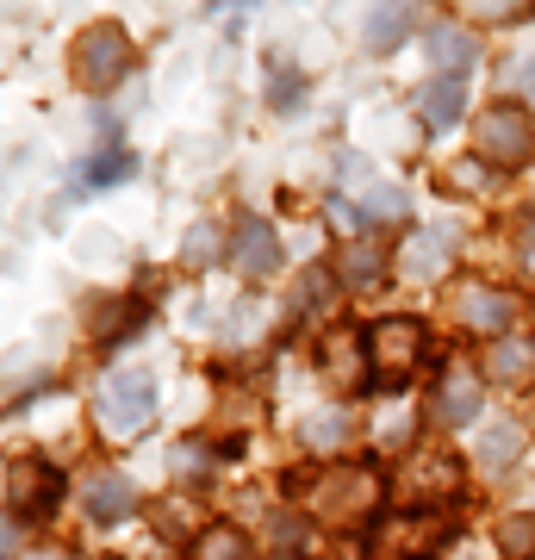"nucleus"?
Masks as SVG:
<instances>
[{
	"mask_svg": "<svg viewBox=\"0 0 535 560\" xmlns=\"http://www.w3.org/2000/svg\"><path fill=\"white\" fill-rule=\"evenodd\" d=\"M287 492H293V511L317 523V529H342V536H368L393 499H386V474H380L374 455H349V460H305L287 474Z\"/></svg>",
	"mask_w": 535,
	"mask_h": 560,
	"instance_id": "nucleus-1",
	"label": "nucleus"
},
{
	"mask_svg": "<svg viewBox=\"0 0 535 560\" xmlns=\"http://www.w3.org/2000/svg\"><path fill=\"white\" fill-rule=\"evenodd\" d=\"M162 418V386L150 368L138 361H113L94 386H88V423H94V436L106 448H131L156 430Z\"/></svg>",
	"mask_w": 535,
	"mask_h": 560,
	"instance_id": "nucleus-2",
	"label": "nucleus"
},
{
	"mask_svg": "<svg viewBox=\"0 0 535 560\" xmlns=\"http://www.w3.org/2000/svg\"><path fill=\"white\" fill-rule=\"evenodd\" d=\"M449 342H437L423 312H380L368 324V361H374V399H411L423 368H437Z\"/></svg>",
	"mask_w": 535,
	"mask_h": 560,
	"instance_id": "nucleus-3",
	"label": "nucleus"
},
{
	"mask_svg": "<svg viewBox=\"0 0 535 560\" xmlns=\"http://www.w3.org/2000/svg\"><path fill=\"white\" fill-rule=\"evenodd\" d=\"M467 480H474V467L461 448L449 442H417L405 455L386 467V499L398 511H442V517H455L461 499H467Z\"/></svg>",
	"mask_w": 535,
	"mask_h": 560,
	"instance_id": "nucleus-4",
	"label": "nucleus"
},
{
	"mask_svg": "<svg viewBox=\"0 0 535 560\" xmlns=\"http://www.w3.org/2000/svg\"><path fill=\"white\" fill-rule=\"evenodd\" d=\"M312 374L324 386V399L356 405L374 399V361H368V324L324 318L312 330Z\"/></svg>",
	"mask_w": 535,
	"mask_h": 560,
	"instance_id": "nucleus-5",
	"label": "nucleus"
},
{
	"mask_svg": "<svg viewBox=\"0 0 535 560\" xmlns=\"http://www.w3.org/2000/svg\"><path fill=\"white\" fill-rule=\"evenodd\" d=\"M131 69H138V44H131V32H125L119 20H88L69 38V81H75L88 101H106V94H119L125 81H131Z\"/></svg>",
	"mask_w": 535,
	"mask_h": 560,
	"instance_id": "nucleus-6",
	"label": "nucleus"
},
{
	"mask_svg": "<svg viewBox=\"0 0 535 560\" xmlns=\"http://www.w3.org/2000/svg\"><path fill=\"white\" fill-rule=\"evenodd\" d=\"M423 418L442 436H461V430H479L486 423V374H479L474 355H461V349H442L437 355L430 393H423Z\"/></svg>",
	"mask_w": 535,
	"mask_h": 560,
	"instance_id": "nucleus-7",
	"label": "nucleus"
},
{
	"mask_svg": "<svg viewBox=\"0 0 535 560\" xmlns=\"http://www.w3.org/2000/svg\"><path fill=\"white\" fill-rule=\"evenodd\" d=\"M467 150H474L498 180L523 175L535 162V113L523 101H511V94H492V101L474 113V143H467Z\"/></svg>",
	"mask_w": 535,
	"mask_h": 560,
	"instance_id": "nucleus-8",
	"label": "nucleus"
},
{
	"mask_svg": "<svg viewBox=\"0 0 535 560\" xmlns=\"http://www.w3.org/2000/svg\"><path fill=\"white\" fill-rule=\"evenodd\" d=\"M516 318H523V293L511 280H492V275H455L449 280V324L461 337L474 342H498L511 337Z\"/></svg>",
	"mask_w": 535,
	"mask_h": 560,
	"instance_id": "nucleus-9",
	"label": "nucleus"
},
{
	"mask_svg": "<svg viewBox=\"0 0 535 560\" xmlns=\"http://www.w3.org/2000/svg\"><path fill=\"white\" fill-rule=\"evenodd\" d=\"M62 499H75V480H69L62 455H50V448H25V460L20 455L7 460V517L44 523V517H57L62 511Z\"/></svg>",
	"mask_w": 535,
	"mask_h": 560,
	"instance_id": "nucleus-10",
	"label": "nucleus"
},
{
	"mask_svg": "<svg viewBox=\"0 0 535 560\" xmlns=\"http://www.w3.org/2000/svg\"><path fill=\"white\" fill-rule=\"evenodd\" d=\"M461 268V224H411L393 243V280L405 287H442Z\"/></svg>",
	"mask_w": 535,
	"mask_h": 560,
	"instance_id": "nucleus-11",
	"label": "nucleus"
},
{
	"mask_svg": "<svg viewBox=\"0 0 535 560\" xmlns=\"http://www.w3.org/2000/svg\"><path fill=\"white\" fill-rule=\"evenodd\" d=\"M231 275L249 280V287H268V280L287 275V237L268 212H237L231 219Z\"/></svg>",
	"mask_w": 535,
	"mask_h": 560,
	"instance_id": "nucleus-12",
	"label": "nucleus"
},
{
	"mask_svg": "<svg viewBox=\"0 0 535 560\" xmlns=\"http://www.w3.org/2000/svg\"><path fill=\"white\" fill-rule=\"evenodd\" d=\"M75 511L94 529H125V523L143 517V492L125 467H88L75 480Z\"/></svg>",
	"mask_w": 535,
	"mask_h": 560,
	"instance_id": "nucleus-13",
	"label": "nucleus"
},
{
	"mask_svg": "<svg viewBox=\"0 0 535 560\" xmlns=\"http://www.w3.org/2000/svg\"><path fill=\"white\" fill-rule=\"evenodd\" d=\"M231 460H243V436H181L168 448V480L181 492H212Z\"/></svg>",
	"mask_w": 535,
	"mask_h": 560,
	"instance_id": "nucleus-14",
	"label": "nucleus"
},
{
	"mask_svg": "<svg viewBox=\"0 0 535 560\" xmlns=\"http://www.w3.org/2000/svg\"><path fill=\"white\" fill-rule=\"evenodd\" d=\"M523 448H530V423H523V411H498V418H486L474 430L467 467H474L479 480H504L516 460H523Z\"/></svg>",
	"mask_w": 535,
	"mask_h": 560,
	"instance_id": "nucleus-15",
	"label": "nucleus"
},
{
	"mask_svg": "<svg viewBox=\"0 0 535 560\" xmlns=\"http://www.w3.org/2000/svg\"><path fill=\"white\" fill-rule=\"evenodd\" d=\"M423 62L442 81H467L486 62V44H479V32L467 20H430L423 25Z\"/></svg>",
	"mask_w": 535,
	"mask_h": 560,
	"instance_id": "nucleus-16",
	"label": "nucleus"
},
{
	"mask_svg": "<svg viewBox=\"0 0 535 560\" xmlns=\"http://www.w3.org/2000/svg\"><path fill=\"white\" fill-rule=\"evenodd\" d=\"M293 442L305 448V460H349V448H356V405L317 399L293 423Z\"/></svg>",
	"mask_w": 535,
	"mask_h": 560,
	"instance_id": "nucleus-17",
	"label": "nucleus"
},
{
	"mask_svg": "<svg viewBox=\"0 0 535 560\" xmlns=\"http://www.w3.org/2000/svg\"><path fill=\"white\" fill-rule=\"evenodd\" d=\"M143 324H150V300L143 293H100L88 305V342H94L100 355H119Z\"/></svg>",
	"mask_w": 535,
	"mask_h": 560,
	"instance_id": "nucleus-18",
	"label": "nucleus"
},
{
	"mask_svg": "<svg viewBox=\"0 0 535 560\" xmlns=\"http://www.w3.org/2000/svg\"><path fill=\"white\" fill-rule=\"evenodd\" d=\"M423 7L411 0H380L368 7V20H361V44H368V57H398L411 38H423Z\"/></svg>",
	"mask_w": 535,
	"mask_h": 560,
	"instance_id": "nucleus-19",
	"label": "nucleus"
},
{
	"mask_svg": "<svg viewBox=\"0 0 535 560\" xmlns=\"http://www.w3.org/2000/svg\"><path fill=\"white\" fill-rule=\"evenodd\" d=\"M411 119L442 138V131H455V125L474 119V106H467V81H442V75H423L411 88Z\"/></svg>",
	"mask_w": 535,
	"mask_h": 560,
	"instance_id": "nucleus-20",
	"label": "nucleus"
},
{
	"mask_svg": "<svg viewBox=\"0 0 535 560\" xmlns=\"http://www.w3.org/2000/svg\"><path fill=\"white\" fill-rule=\"evenodd\" d=\"M138 175H143V156L131 143H94V150L69 168L75 194H113V187H125V180H138Z\"/></svg>",
	"mask_w": 535,
	"mask_h": 560,
	"instance_id": "nucleus-21",
	"label": "nucleus"
},
{
	"mask_svg": "<svg viewBox=\"0 0 535 560\" xmlns=\"http://www.w3.org/2000/svg\"><path fill=\"white\" fill-rule=\"evenodd\" d=\"M330 275H337L342 293H374L380 280H393V249L380 237H349L330 256Z\"/></svg>",
	"mask_w": 535,
	"mask_h": 560,
	"instance_id": "nucleus-22",
	"label": "nucleus"
},
{
	"mask_svg": "<svg viewBox=\"0 0 535 560\" xmlns=\"http://www.w3.org/2000/svg\"><path fill=\"white\" fill-rule=\"evenodd\" d=\"M479 374L486 386H504V393H535V337H498L479 349Z\"/></svg>",
	"mask_w": 535,
	"mask_h": 560,
	"instance_id": "nucleus-23",
	"label": "nucleus"
},
{
	"mask_svg": "<svg viewBox=\"0 0 535 560\" xmlns=\"http://www.w3.org/2000/svg\"><path fill=\"white\" fill-rule=\"evenodd\" d=\"M261 101H268L275 119H299L305 101H312V75H305L287 50H268V57H261Z\"/></svg>",
	"mask_w": 535,
	"mask_h": 560,
	"instance_id": "nucleus-24",
	"label": "nucleus"
},
{
	"mask_svg": "<svg viewBox=\"0 0 535 560\" xmlns=\"http://www.w3.org/2000/svg\"><path fill=\"white\" fill-rule=\"evenodd\" d=\"M181 560H261V548L237 517H212V523H199L194 536H187Z\"/></svg>",
	"mask_w": 535,
	"mask_h": 560,
	"instance_id": "nucleus-25",
	"label": "nucleus"
},
{
	"mask_svg": "<svg viewBox=\"0 0 535 560\" xmlns=\"http://www.w3.org/2000/svg\"><path fill=\"white\" fill-rule=\"evenodd\" d=\"M212 261H231V231L219 219H194L187 237H181V268L187 275H206Z\"/></svg>",
	"mask_w": 535,
	"mask_h": 560,
	"instance_id": "nucleus-26",
	"label": "nucleus"
},
{
	"mask_svg": "<svg viewBox=\"0 0 535 560\" xmlns=\"http://www.w3.org/2000/svg\"><path fill=\"white\" fill-rule=\"evenodd\" d=\"M492 548L498 560H535V504H511L492 517Z\"/></svg>",
	"mask_w": 535,
	"mask_h": 560,
	"instance_id": "nucleus-27",
	"label": "nucleus"
},
{
	"mask_svg": "<svg viewBox=\"0 0 535 560\" xmlns=\"http://www.w3.org/2000/svg\"><path fill=\"white\" fill-rule=\"evenodd\" d=\"M492 168H486V162L474 156V150H455V156L442 162V194H449V200H479V194H486V187H492Z\"/></svg>",
	"mask_w": 535,
	"mask_h": 560,
	"instance_id": "nucleus-28",
	"label": "nucleus"
},
{
	"mask_svg": "<svg viewBox=\"0 0 535 560\" xmlns=\"http://www.w3.org/2000/svg\"><path fill=\"white\" fill-rule=\"evenodd\" d=\"M511 275L523 287H535V206L511 212Z\"/></svg>",
	"mask_w": 535,
	"mask_h": 560,
	"instance_id": "nucleus-29",
	"label": "nucleus"
},
{
	"mask_svg": "<svg viewBox=\"0 0 535 560\" xmlns=\"http://www.w3.org/2000/svg\"><path fill=\"white\" fill-rule=\"evenodd\" d=\"M504 94H511V101H523L535 113V50H523V57L504 62Z\"/></svg>",
	"mask_w": 535,
	"mask_h": 560,
	"instance_id": "nucleus-30",
	"label": "nucleus"
},
{
	"mask_svg": "<svg viewBox=\"0 0 535 560\" xmlns=\"http://www.w3.org/2000/svg\"><path fill=\"white\" fill-rule=\"evenodd\" d=\"M25 560H81V555H75V548H32Z\"/></svg>",
	"mask_w": 535,
	"mask_h": 560,
	"instance_id": "nucleus-31",
	"label": "nucleus"
}]
</instances>
